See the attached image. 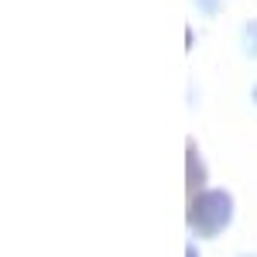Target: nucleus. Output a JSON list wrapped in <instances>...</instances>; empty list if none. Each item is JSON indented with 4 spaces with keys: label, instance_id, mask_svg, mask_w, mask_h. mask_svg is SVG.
I'll use <instances>...</instances> for the list:
<instances>
[{
    "label": "nucleus",
    "instance_id": "f257e3e1",
    "mask_svg": "<svg viewBox=\"0 0 257 257\" xmlns=\"http://www.w3.org/2000/svg\"><path fill=\"white\" fill-rule=\"evenodd\" d=\"M233 219V199L219 189H209V192H199L192 199V209H189V223L199 237H216L219 230Z\"/></svg>",
    "mask_w": 257,
    "mask_h": 257
},
{
    "label": "nucleus",
    "instance_id": "f03ea898",
    "mask_svg": "<svg viewBox=\"0 0 257 257\" xmlns=\"http://www.w3.org/2000/svg\"><path fill=\"white\" fill-rule=\"evenodd\" d=\"M243 52H247V55H254V59H257V18L250 21L247 28H243Z\"/></svg>",
    "mask_w": 257,
    "mask_h": 257
},
{
    "label": "nucleus",
    "instance_id": "7ed1b4c3",
    "mask_svg": "<svg viewBox=\"0 0 257 257\" xmlns=\"http://www.w3.org/2000/svg\"><path fill=\"white\" fill-rule=\"evenodd\" d=\"M196 175H199V178H206V168H202V161H199L196 148H189V185H199Z\"/></svg>",
    "mask_w": 257,
    "mask_h": 257
},
{
    "label": "nucleus",
    "instance_id": "20e7f679",
    "mask_svg": "<svg viewBox=\"0 0 257 257\" xmlns=\"http://www.w3.org/2000/svg\"><path fill=\"white\" fill-rule=\"evenodd\" d=\"M196 4L206 11V14H216V7H219V0H196Z\"/></svg>",
    "mask_w": 257,
    "mask_h": 257
},
{
    "label": "nucleus",
    "instance_id": "39448f33",
    "mask_svg": "<svg viewBox=\"0 0 257 257\" xmlns=\"http://www.w3.org/2000/svg\"><path fill=\"white\" fill-rule=\"evenodd\" d=\"M185 257H196V247H192V243H189V250H185Z\"/></svg>",
    "mask_w": 257,
    "mask_h": 257
},
{
    "label": "nucleus",
    "instance_id": "423d86ee",
    "mask_svg": "<svg viewBox=\"0 0 257 257\" xmlns=\"http://www.w3.org/2000/svg\"><path fill=\"white\" fill-rule=\"evenodd\" d=\"M254 99H257V86H254Z\"/></svg>",
    "mask_w": 257,
    "mask_h": 257
}]
</instances>
